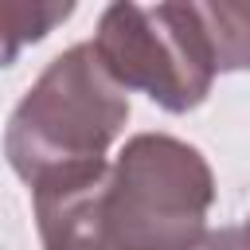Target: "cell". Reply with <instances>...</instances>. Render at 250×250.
Instances as JSON below:
<instances>
[{"mask_svg": "<svg viewBox=\"0 0 250 250\" xmlns=\"http://www.w3.org/2000/svg\"><path fill=\"white\" fill-rule=\"evenodd\" d=\"M129 121V94L105 70L94 43H74L47 62L8 117L4 156L23 184L105 160Z\"/></svg>", "mask_w": 250, "mask_h": 250, "instance_id": "6da1fadb", "label": "cell"}, {"mask_svg": "<svg viewBox=\"0 0 250 250\" xmlns=\"http://www.w3.org/2000/svg\"><path fill=\"white\" fill-rule=\"evenodd\" d=\"M215 176L207 156L168 133H137L109 164L105 227L113 250H199Z\"/></svg>", "mask_w": 250, "mask_h": 250, "instance_id": "7a4b0ae2", "label": "cell"}, {"mask_svg": "<svg viewBox=\"0 0 250 250\" xmlns=\"http://www.w3.org/2000/svg\"><path fill=\"white\" fill-rule=\"evenodd\" d=\"M90 43L125 90L148 94L168 113L203 105L219 74L199 4H109Z\"/></svg>", "mask_w": 250, "mask_h": 250, "instance_id": "3957f363", "label": "cell"}, {"mask_svg": "<svg viewBox=\"0 0 250 250\" xmlns=\"http://www.w3.org/2000/svg\"><path fill=\"white\" fill-rule=\"evenodd\" d=\"M105 184L109 160H90L51 172L31 188L43 250H113L102 211Z\"/></svg>", "mask_w": 250, "mask_h": 250, "instance_id": "277c9868", "label": "cell"}, {"mask_svg": "<svg viewBox=\"0 0 250 250\" xmlns=\"http://www.w3.org/2000/svg\"><path fill=\"white\" fill-rule=\"evenodd\" d=\"M215 66L219 70H250V4L219 0V4H199Z\"/></svg>", "mask_w": 250, "mask_h": 250, "instance_id": "5b68a950", "label": "cell"}, {"mask_svg": "<svg viewBox=\"0 0 250 250\" xmlns=\"http://www.w3.org/2000/svg\"><path fill=\"white\" fill-rule=\"evenodd\" d=\"M199 250H246V238H242V230H234V227H219V230L207 234V242H203Z\"/></svg>", "mask_w": 250, "mask_h": 250, "instance_id": "8992f818", "label": "cell"}, {"mask_svg": "<svg viewBox=\"0 0 250 250\" xmlns=\"http://www.w3.org/2000/svg\"><path fill=\"white\" fill-rule=\"evenodd\" d=\"M242 238H246V250H250V219H246V227H242Z\"/></svg>", "mask_w": 250, "mask_h": 250, "instance_id": "52a82bcc", "label": "cell"}]
</instances>
